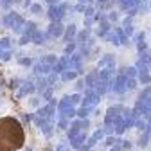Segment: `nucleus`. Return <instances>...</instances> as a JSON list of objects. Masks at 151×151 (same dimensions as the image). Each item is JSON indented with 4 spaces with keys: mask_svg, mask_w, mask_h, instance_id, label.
I'll list each match as a JSON object with an SVG mask.
<instances>
[{
    "mask_svg": "<svg viewBox=\"0 0 151 151\" xmlns=\"http://www.w3.org/2000/svg\"><path fill=\"white\" fill-rule=\"evenodd\" d=\"M25 144V131L20 121L7 115L0 119V151H18Z\"/></svg>",
    "mask_w": 151,
    "mask_h": 151,
    "instance_id": "obj_1",
    "label": "nucleus"
}]
</instances>
